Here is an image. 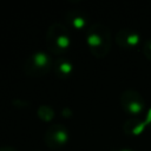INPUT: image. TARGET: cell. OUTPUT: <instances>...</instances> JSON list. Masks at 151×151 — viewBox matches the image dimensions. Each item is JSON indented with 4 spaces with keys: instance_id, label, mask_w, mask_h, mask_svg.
Masks as SVG:
<instances>
[{
    "instance_id": "cell-5",
    "label": "cell",
    "mask_w": 151,
    "mask_h": 151,
    "mask_svg": "<svg viewBox=\"0 0 151 151\" xmlns=\"http://www.w3.org/2000/svg\"><path fill=\"white\" fill-rule=\"evenodd\" d=\"M68 129L63 124H52L47 127L44 140L47 147L52 150H57L61 146H64L68 142Z\"/></svg>"
},
{
    "instance_id": "cell-8",
    "label": "cell",
    "mask_w": 151,
    "mask_h": 151,
    "mask_svg": "<svg viewBox=\"0 0 151 151\" xmlns=\"http://www.w3.org/2000/svg\"><path fill=\"white\" fill-rule=\"evenodd\" d=\"M53 70L58 78L66 79L73 73V64L68 59L64 57H59L53 64Z\"/></svg>"
},
{
    "instance_id": "cell-12",
    "label": "cell",
    "mask_w": 151,
    "mask_h": 151,
    "mask_svg": "<svg viewBox=\"0 0 151 151\" xmlns=\"http://www.w3.org/2000/svg\"><path fill=\"white\" fill-rule=\"evenodd\" d=\"M119 151H134V150H132V149H122Z\"/></svg>"
},
{
    "instance_id": "cell-10",
    "label": "cell",
    "mask_w": 151,
    "mask_h": 151,
    "mask_svg": "<svg viewBox=\"0 0 151 151\" xmlns=\"http://www.w3.org/2000/svg\"><path fill=\"white\" fill-rule=\"evenodd\" d=\"M143 54L145 55L146 59H149L151 61V39H149L145 42V45L143 47Z\"/></svg>"
},
{
    "instance_id": "cell-9",
    "label": "cell",
    "mask_w": 151,
    "mask_h": 151,
    "mask_svg": "<svg viewBox=\"0 0 151 151\" xmlns=\"http://www.w3.org/2000/svg\"><path fill=\"white\" fill-rule=\"evenodd\" d=\"M37 114H38V117L42 122H47V123H50L54 118V111H53V109L51 106H48V105H45V104L44 105H40L38 107Z\"/></svg>"
},
{
    "instance_id": "cell-3",
    "label": "cell",
    "mask_w": 151,
    "mask_h": 151,
    "mask_svg": "<svg viewBox=\"0 0 151 151\" xmlns=\"http://www.w3.org/2000/svg\"><path fill=\"white\" fill-rule=\"evenodd\" d=\"M53 67V61L51 59V57L42 52H35L33 54H31L24 64V72L27 76L31 77H41L45 76L46 73L50 72V70Z\"/></svg>"
},
{
    "instance_id": "cell-6",
    "label": "cell",
    "mask_w": 151,
    "mask_h": 151,
    "mask_svg": "<svg viewBox=\"0 0 151 151\" xmlns=\"http://www.w3.org/2000/svg\"><path fill=\"white\" fill-rule=\"evenodd\" d=\"M116 42L122 48H134L140 42V35L133 29L130 28H123L116 34Z\"/></svg>"
},
{
    "instance_id": "cell-1",
    "label": "cell",
    "mask_w": 151,
    "mask_h": 151,
    "mask_svg": "<svg viewBox=\"0 0 151 151\" xmlns=\"http://www.w3.org/2000/svg\"><path fill=\"white\" fill-rule=\"evenodd\" d=\"M86 45L92 55L104 58L111 48V33L103 24H94L86 31Z\"/></svg>"
},
{
    "instance_id": "cell-11",
    "label": "cell",
    "mask_w": 151,
    "mask_h": 151,
    "mask_svg": "<svg viewBox=\"0 0 151 151\" xmlns=\"http://www.w3.org/2000/svg\"><path fill=\"white\" fill-rule=\"evenodd\" d=\"M0 151H18V150L12 146H4V147H0Z\"/></svg>"
},
{
    "instance_id": "cell-13",
    "label": "cell",
    "mask_w": 151,
    "mask_h": 151,
    "mask_svg": "<svg viewBox=\"0 0 151 151\" xmlns=\"http://www.w3.org/2000/svg\"><path fill=\"white\" fill-rule=\"evenodd\" d=\"M150 129H151V127H150Z\"/></svg>"
},
{
    "instance_id": "cell-2",
    "label": "cell",
    "mask_w": 151,
    "mask_h": 151,
    "mask_svg": "<svg viewBox=\"0 0 151 151\" xmlns=\"http://www.w3.org/2000/svg\"><path fill=\"white\" fill-rule=\"evenodd\" d=\"M46 45L50 52L54 54H63L71 46V37L67 27L64 24L54 22L52 24L46 34Z\"/></svg>"
},
{
    "instance_id": "cell-7",
    "label": "cell",
    "mask_w": 151,
    "mask_h": 151,
    "mask_svg": "<svg viewBox=\"0 0 151 151\" xmlns=\"http://www.w3.org/2000/svg\"><path fill=\"white\" fill-rule=\"evenodd\" d=\"M65 18L67 20V22L76 29H84L87 27V17L85 13L78 11V9H72L68 11L65 14Z\"/></svg>"
},
{
    "instance_id": "cell-4",
    "label": "cell",
    "mask_w": 151,
    "mask_h": 151,
    "mask_svg": "<svg viewBox=\"0 0 151 151\" xmlns=\"http://www.w3.org/2000/svg\"><path fill=\"white\" fill-rule=\"evenodd\" d=\"M120 105L131 116H139L145 111V101L136 90H125L120 94Z\"/></svg>"
}]
</instances>
